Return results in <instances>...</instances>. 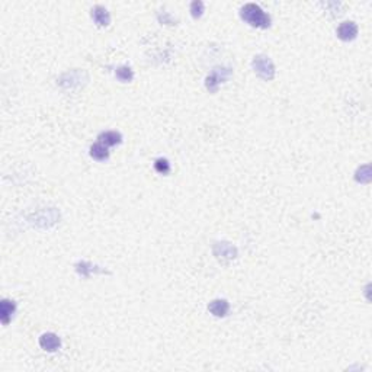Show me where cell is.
<instances>
[{"mask_svg":"<svg viewBox=\"0 0 372 372\" xmlns=\"http://www.w3.org/2000/svg\"><path fill=\"white\" fill-rule=\"evenodd\" d=\"M358 35V26L355 22H343L337 28V37L342 41H352Z\"/></svg>","mask_w":372,"mask_h":372,"instance_id":"cell-5","label":"cell"},{"mask_svg":"<svg viewBox=\"0 0 372 372\" xmlns=\"http://www.w3.org/2000/svg\"><path fill=\"white\" fill-rule=\"evenodd\" d=\"M215 248H220V253L218 251L215 253L217 256L223 254V257H227V259H234L236 257V248L230 246L228 243H218Z\"/></svg>","mask_w":372,"mask_h":372,"instance_id":"cell-11","label":"cell"},{"mask_svg":"<svg viewBox=\"0 0 372 372\" xmlns=\"http://www.w3.org/2000/svg\"><path fill=\"white\" fill-rule=\"evenodd\" d=\"M251 66H253L254 73L260 79H263V80L268 82V80H272L275 77V66H273L272 60L269 57H266V55H256L253 58Z\"/></svg>","mask_w":372,"mask_h":372,"instance_id":"cell-2","label":"cell"},{"mask_svg":"<svg viewBox=\"0 0 372 372\" xmlns=\"http://www.w3.org/2000/svg\"><path fill=\"white\" fill-rule=\"evenodd\" d=\"M231 76L230 69H214V72L207 77V89L209 92L215 93L218 90V86L223 82H225Z\"/></svg>","mask_w":372,"mask_h":372,"instance_id":"cell-3","label":"cell"},{"mask_svg":"<svg viewBox=\"0 0 372 372\" xmlns=\"http://www.w3.org/2000/svg\"><path fill=\"white\" fill-rule=\"evenodd\" d=\"M90 156L98 160V162H105L108 157H109V151H108V147L103 146L102 143H96L90 147Z\"/></svg>","mask_w":372,"mask_h":372,"instance_id":"cell-10","label":"cell"},{"mask_svg":"<svg viewBox=\"0 0 372 372\" xmlns=\"http://www.w3.org/2000/svg\"><path fill=\"white\" fill-rule=\"evenodd\" d=\"M92 18H93V21L98 26H108L109 22H111L109 12L103 6H95L92 9Z\"/></svg>","mask_w":372,"mask_h":372,"instance_id":"cell-6","label":"cell"},{"mask_svg":"<svg viewBox=\"0 0 372 372\" xmlns=\"http://www.w3.org/2000/svg\"><path fill=\"white\" fill-rule=\"evenodd\" d=\"M208 310L215 317H224V316H227V313L230 310V304L225 299H214L209 302Z\"/></svg>","mask_w":372,"mask_h":372,"instance_id":"cell-7","label":"cell"},{"mask_svg":"<svg viewBox=\"0 0 372 372\" xmlns=\"http://www.w3.org/2000/svg\"><path fill=\"white\" fill-rule=\"evenodd\" d=\"M40 346L47 352H55L61 346V339L54 333H44L40 337Z\"/></svg>","mask_w":372,"mask_h":372,"instance_id":"cell-4","label":"cell"},{"mask_svg":"<svg viewBox=\"0 0 372 372\" xmlns=\"http://www.w3.org/2000/svg\"><path fill=\"white\" fill-rule=\"evenodd\" d=\"M117 79L121 80V82H131L134 79V72L131 70V67L128 66H123L117 70Z\"/></svg>","mask_w":372,"mask_h":372,"instance_id":"cell-12","label":"cell"},{"mask_svg":"<svg viewBox=\"0 0 372 372\" xmlns=\"http://www.w3.org/2000/svg\"><path fill=\"white\" fill-rule=\"evenodd\" d=\"M121 140H123V135L117 131H106V132H102L99 135V143H102L106 147L117 146V144L121 143Z\"/></svg>","mask_w":372,"mask_h":372,"instance_id":"cell-9","label":"cell"},{"mask_svg":"<svg viewBox=\"0 0 372 372\" xmlns=\"http://www.w3.org/2000/svg\"><path fill=\"white\" fill-rule=\"evenodd\" d=\"M154 169H156V172H159L162 174H167L170 172V163L166 159H157L154 163Z\"/></svg>","mask_w":372,"mask_h":372,"instance_id":"cell-13","label":"cell"},{"mask_svg":"<svg viewBox=\"0 0 372 372\" xmlns=\"http://www.w3.org/2000/svg\"><path fill=\"white\" fill-rule=\"evenodd\" d=\"M356 173H362V176H356V180H358V182L365 183V182H370V180H371V169H370V166H362Z\"/></svg>","mask_w":372,"mask_h":372,"instance_id":"cell-14","label":"cell"},{"mask_svg":"<svg viewBox=\"0 0 372 372\" xmlns=\"http://www.w3.org/2000/svg\"><path fill=\"white\" fill-rule=\"evenodd\" d=\"M202 12H204V3L202 1H194L192 4H191V13H192V16L194 18H201V15H202Z\"/></svg>","mask_w":372,"mask_h":372,"instance_id":"cell-15","label":"cell"},{"mask_svg":"<svg viewBox=\"0 0 372 372\" xmlns=\"http://www.w3.org/2000/svg\"><path fill=\"white\" fill-rule=\"evenodd\" d=\"M15 311H16V305H15L13 301H9V299L1 301V304H0V317H1V323L4 326L9 324V322L12 320Z\"/></svg>","mask_w":372,"mask_h":372,"instance_id":"cell-8","label":"cell"},{"mask_svg":"<svg viewBox=\"0 0 372 372\" xmlns=\"http://www.w3.org/2000/svg\"><path fill=\"white\" fill-rule=\"evenodd\" d=\"M242 19L248 22V25L254 28H268L271 25V18L269 15L257 4L254 3H248L242 7L240 10Z\"/></svg>","mask_w":372,"mask_h":372,"instance_id":"cell-1","label":"cell"}]
</instances>
